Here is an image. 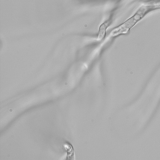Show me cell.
Segmentation results:
<instances>
[{"mask_svg": "<svg viewBox=\"0 0 160 160\" xmlns=\"http://www.w3.org/2000/svg\"><path fill=\"white\" fill-rule=\"evenodd\" d=\"M152 11L151 8L147 4H145L142 5L133 16L113 29L111 32L112 35L115 36L127 33L147 13Z\"/></svg>", "mask_w": 160, "mask_h": 160, "instance_id": "obj_1", "label": "cell"}, {"mask_svg": "<svg viewBox=\"0 0 160 160\" xmlns=\"http://www.w3.org/2000/svg\"><path fill=\"white\" fill-rule=\"evenodd\" d=\"M63 147L66 152V159H73L74 158L73 149L72 145L69 142H66L63 145Z\"/></svg>", "mask_w": 160, "mask_h": 160, "instance_id": "obj_2", "label": "cell"}, {"mask_svg": "<svg viewBox=\"0 0 160 160\" xmlns=\"http://www.w3.org/2000/svg\"><path fill=\"white\" fill-rule=\"evenodd\" d=\"M110 22L109 20H108L100 25L99 29L98 39L101 40L104 37L106 30L110 24Z\"/></svg>", "mask_w": 160, "mask_h": 160, "instance_id": "obj_3", "label": "cell"}]
</instances>
